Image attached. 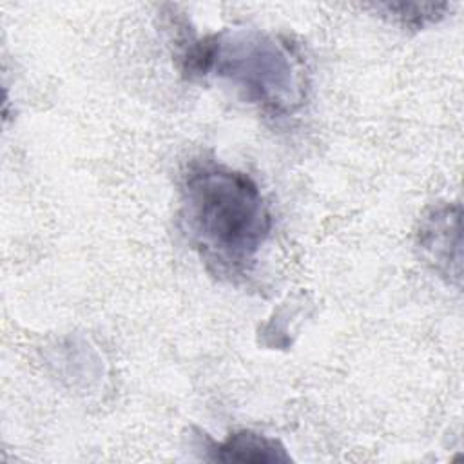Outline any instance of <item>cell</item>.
I'll return each mask as SVG.
<instances>
[{
	"instance_id": "obj_1",
	"label": "cell",
	"mask_w": 464,
	"mask_h": 464,
	"mask_svg": "<svg viewBox=\"0 0 464 464\" xmlns=\"http://www.w3.org/2000/svg\"><path fill=\"white\" fill-rule=\"evenodd\" d=\"M181 221L210 270L245 277L272 230V216L257 183L221 163H196L181 185Z\"/></svg>"
},
{
	"instance_id": "obj_2",
	"label": "cell",
	"mask_w": 464,
	"mask_h": 464,
	"mask_svg": "<svg viewBox=\"0 0 464 464\" xmlns=\"http://www.w3.org/2000/svg\"><path fill=\"white\" fill-rule=\"evenodd\" d=\"M179 60L188 78L214 74L274 114L292 112L304 98L299 56L288 42L268 33L237 29L188 40Z\"/></svg>"
},
{
	"instance_id": "obj_3",
	"label": "cell",
	"mask_w": 464,
	"mask_h": 464,
	"mask_svg": "<svg viewBox=\"0 0 464 464\" xmlns=\"http://www.w3.org/2000/svg\"><path fill=\"white\" fill-rule=\"evenodd\" d=\"M417 246L422 259L446 281L460 283L462 239L460 205L442 203L430 208L417 230Z\"/></svg>"
},
{
	"instance_id": "obj_4",
	"label": "cell",
	"mask_w": 464,
	"mask_h": 464,
	"mask_svg": "<svg viewBox=\"0 0 464 464\" xmlns=\"http://www.w3.org/2000/svg\"><path fill=\"white\" fill-rule=\"evenodd\" d=\"M207 451L210 460L219 462L272 464L292 460L286 448L279 440L250 430L234 431L223 442H212Z\"/></svg>"
},
{
	"instance_id": "obj_5",
	"label": "cell",
	"mask_w": 464,
	"mask_h": 464,
	"mask_svg": "<svg viewBox=\"0 0 464 464\" xmlns=\"http://www.w3.org/2000/svg\"><path fill=\"white\" fill-rule=\"evenodd\" d=\"M379 7L384 9L402 27L419 29L444 16L448 4H382Z\"/></svg>"
}]
</instances>
